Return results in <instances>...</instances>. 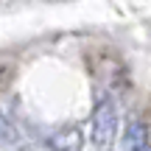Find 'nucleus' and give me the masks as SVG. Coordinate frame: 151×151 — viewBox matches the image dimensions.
I'll return each instance as SVG.
<instances>
[{
    "label": "nucleus",
    "instance_id": "f257e3e1",
    "mask_svg": "<svg viewBox=\"0 0 151 151\" xmlns=\"http://www.w3.org/2000/svg\"><path fill=\"white\" fill-rule=\"evenodd\" d=\"M0 143H17V132H14V126L9 123V120L3 118V115H0Z\"/></svg>",
    "mask_w": 151,
    "mask_h": 151
}]
</instances>
